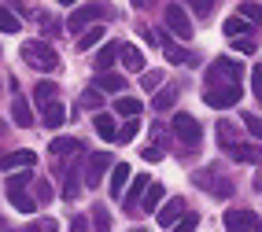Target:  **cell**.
I'll use <instances>...</instances> for the list:
<instances>
[{
    "instance_id": "obj_11",
    "label": "cell",
    "mask_w": 262,
    "mask_h": 232,
    "mask_svg": "<svg viewBox=\"0 0 262 232\" xmlns=\"http://www.w3.org/2000/svg\"><path fill=\"white\" fill-rule=\"evenodd\" d=\"M118 59H122V66H126L129 74L144 70V52H141V48H133V44H118Z\"/></svg>"
},
{
    "instance_id": "obj_34",
    "label": "cell",
    "mask_w": 262,
    "mask_h": 232,
    "mask_svg": "<svg viewBox=\"0 0 262 232\" xmlns=\"http://www.w3.org/2000/svg\"><path fill=\"white\" fill-rule=\"evenodd\" d=\"M222 30H225V33H229V37H240V33H244V30H248V19H244V15H233V19H229V22H225Z\"/></svg>"
},
{
    "instance_id": "obj_32",
    "label": "cell",
    "mask_w": 262,
    "mask_h": 232,
    "mask_svg": "<svg viewBox=\"0 0 262 232\" xmlns=\"http://www.w3.org/2000/svg\"><path fill=\"white\" fill-rule=\"evenodd\" d=\"M236 15H244L248 22L262 26V4H240V11H236Z\"/></svg>"
},
{
    "instance_id": "obj_28",
    "label": "cell",
    "mask_w": 262,
    "mask_h": 232,
    "mask_svg": "<svg viewBox=\"0 0 262 232\" xmlns=\"http://www.w3.org/2000/svg\"><path fill=\"white\" fill-rule=\"evenodd\" d=\"M115 59H118V44H103V48L96 52V70H107Z\"/></svg>"
},
{
    "instance_id": "obj_13",
    "label": "cell",
    "mask_w": 262,
    "mask_h": 232,
    "mask_svg": "<svg viewBox=\"0 0 262 232\" xmlns=\"http://www.w3.org/2000/svg\"><path fill=\"white\" fill-rule=\"evenodd\" d=\"M196 184H200V188H211V195H233V184H229V181H214L211 170H200V173H196Z\"/></svg>"
},
{
    "instance_id": "obj_12",
    "label": "cell",
    "mask_w": 262,
    "mask_h": 232,
    "mask_svg": "<svg viewBox=\"0 0 262 232\" xmlns=\"http://www.w3.org/2000/svg\"><path fill=\"white\" fill-rule=\"evenodd\" d=\"M144 188H148V177H144V173H137V177H133V184H129V192H122V206H126L129 214H133V206H137V203H141Z\"/></svg>"
},
{
    "instance_id": "obj_46",
    "label": "cell",
    "mask_w": 262,
    "mask_h": 232,
    "mask_svg": "<svg viewBox=\"0 0 262 232\" xmlns=\"http://www.w3.org/2000/svg\"><path fill=\"white\" fill-rule=\"evenodd\" d=\"M0 228H4V221H0Z\"/></svg>"
},
{
    "instance_id": "obj_9",
    "label": "cell",
    "mask_w": 262,
    "mask_h": 232,
    "mask_svg": "<svg viewBox=\"0 0 262 232\" xmlns=\"http://www.w3.org/2000/svg\"><path fill=\"white\" fill-rule=\"evenodd\" d=\"M37 107H41V118H45V126H48V129H59L63 122H67L63 103H56V100H45V103H37Z\"/></svg>"
},
{
    "instance_id": "obj_27",
    "label": "cell",
    "mask_w": 262,
    "mask_h": 232,
    "mask_svg": "<svg viewBox=\"0 0 262 232\" xmlns=\"http://www.w3.org/2000/svg\"><path fill=\"white\" fill-rule=\"evenodd\" d=\"M23 22H19V15L8 11V8H0V33H19Z\"/></svg>"
},
{
    "instance_id": "obj_6",
    "label": "cell",
    "mask_w": 262,
    "mask_h": 232,
    "mask_svg": "<svg viewBox=\"0 0 262 232\" xmlns=\"http://www.w3.org/2000/svg\"><path fill=\"white\" fill-rule=\"evenodd\" d=\"M173 133H178V136L185 140V144H192V148L200 144V122L192 118V114H185V111L173 114Z\"/></svg>"
},
{
    "instance_id": "obj_3",
    "label": "cell",
    "mask_w": 262,
    "mask_h": 232,
    "mask_svg": "<svg viewBox=\"0 0 262 232\" xmlns=\"http://www.w3.org/2000/svg\"><path fill=\"white\" fill-rule=\"evenodd\" d=\"M107 15H111V8H103V4H85V8H74V15L67 19V30H71V33H81L85 26L103 22Z\"/></svg>"
},
{
    "instance_id": "obj_38",
    "label": "cell",
    "mask_w": 262,
    "mask_h": 232,
    "mask_svg": "<svg viewBox=\"0 0 262 232\" xmlns=\"http://www.w3.org/2000/svg\"><path fill=\"white\" fill-rule=\"evenodd\" d=\"M196 225H200V218H196V214H181V218L173 221V228H181V232H188V228H196Z\"/></svg>"
},
{
    "instance_id": "obj_21",
    "label": "cell",
    "mask_w": 262,
    "mask_h": 232,
    "mask_svg": "<svg viewBox=\"0 0 262 232\" xmlns=\"http://www.w3.org/2000/svg\"><path fill=\"white\" fill-rule=\"evenodd\" d=\"M93 129H96L103 140H115V129H118V126H115V118H111L107 111H100V114L93 118Z\"/></svg>"
},
{
    "instance_id": "obj_31",
    "label": "cell",
    "mask_w": 262,
    "mask_h": 232,
    "mask_svg": "<svg viewBox=\"0 0 262 232\" xmlns=\"http://www.w3.org/2000/svg\"><path fill=\"white\" fill-rule=\"evenodd\" d=\"M166 59L178 63V66H185V63H192L196 56H192V52H185V48H178V44H170V48H166Z\"/></svg>"
},
{
    "instance_id": "obj_36",
    "label": "cell",
    "mask_w": 262,
    "mask_h": 232,
    "mask_svg": "<svg viewBox=\"0 0 262 232\" xmlns=\"http://www.w3.org/2000/svg\"><path fill=\"white\" fill-rule=\"evenodd\" d=\"M30 181H33V177H30V166L19 173V177H11V181H8V192H19V188H30Z\"/></svg>"
},
{
    "instance_id": "obj_44",
    "label": "cell",
    "mask_w": 262,
    "mask_h": 232,
    "mask_svg": "<svg viewBox=\"0 0 262 232\" xmlns=\"http://www.w3.org/2000/svg\"><path fill=\"white\" fill-rule=\"evenodd\" d=\"M159 0H133V8H155Z\"/></svg>"
},
{
    "instance_id": "obj_29",
    "label": "cell",
    "mask_w": 262,
    "mask_h": 232,
    "mask_svg": "<svg viewBox=\"0 0 262 232\" xmlns=\"http://www.w3.org/2000/svg\"><path fill=\"white\" fill-rule=\"evenodd\" d=\"M56 96H59L56 81H41L37 88H33V100H37V103H45V100H56Z\"/></svg>"
},
{
    "instance_id": "obj_15",
    "label": "cell",
    "mask_w": 262,
    "mask_h": 232,
    "mask_svg": "<svg viewBox=\"0 0 262 232\" xmlns=\"http://www.w3.org/2000/svg\"><path fill=\"white\" fill-rule=\"evenodd\" d=\"M129 163H118L115 158V166H111V195H122L126 192V181H129Z\"/></svg>"
},
{
    "instance_id": "obj_23",
    "label": "cell",
    "mask_w": 262,
    "mask_h": 232,
    "mask_svg": "<svg viewBox=\"0 0 262 232\" xmlns=\"http://www.w3.org/2000/svg\"><path fill=\"white\" fill-rule=\"evenodd\" d=\"M163 195H166L163 184H151V181H148V188H144V195H141V206H144V210H159V199H163Z\"/></svg>"
},
{
    "instance_id": "obj_30",
    "label": "cell",
    "mask_w": 262,
    "mask_h": 232,
    "mask_svg": "<svg viewBox=\"0 0 262 232\" xmlns=\"http://www.w3.org/2000/svg\"><path fill=\"white\" fill-rule=\"evenodd\" d=\"M78 195H81V177H78V173L71 170V173H67V188H63V199H71V203H74Z\"/></svg>"
},
{
    "instance_id": "obj_25",
    "label": "cell",
    "mask_w": 262,
    "mask_h": 232,
    "mask_svg": "<svg viewBox=\"0 0 262 232\" xmlns=\"http://www.w3.org/2000/svg\"><path fill=\"white\" fill-rule=\"evenodd\" d=\"M173 100H178V88H173V85H166V88H159V92H155V100H151V107H155V111H166V107L173 103Z\"/></svg>"
},
{
    "instance_id": "obj_5",
    "label": "cell",
    "mask_w": 262,
    "mask_h": 232,
    "mask_svg": "<svg viewBox=\"0 0 262 232\" xmlns=\"http://www.w3.org/2000/svg\"><path fill=\"white\" fill-rule=\"evenodd\" d=\"M111 166H115V158H111V155H103V151H100V155H93L89 163H85V184H89V188H100L103 173H107Z\"/></svg>"
},
{
    "instance_id": "obj_18",
    "label": "cell",
    "mask_w": 262,
    "mask_h": 232,
    "mask_svg": "<svg viewBox=\"0 0 262 232\" xmlns=\"http://www.w3.org/2000/svg\"><path fill=\"white\" fill-rule=\"evenodd\" d=\"M96 88H100V92H122V88H126V78H122V74H107V70H100Z\"/></svg>"
},
{
    "instance_id": "obj_35",
    "label": "cell",
    "mask_w": 262,
    "mask_h": 232,
    "mask_svg": "<svg viewBox=\"0 0 262 232\" xmlns=\"http://www.w3.org/2000/svg\"><path fill=\"white\" fill-rule=\"evenodd\" d=\"M244 129H248L255 140H262V118L258 114H244Z\"/></svg>"
},
{
    "instance_id": "obj_14",
    "label": "cell",
    "mask_w": 262,
    "mask_h": 232,
    "mask_svg": "<svg viewBox=\"0 0 262 232\" xmlns=\"http://www.w3.org/2000/svg\"><path fill=\"white\" fill-rule=\"evenodd\" d=\"M33 163H37V155H33V151H11V155H4V158H0V170H26V166H33Z\"/></svg>"
},
{
    "instance_id": "obj_2",
    "label": "cell",
    "mask_w": 262,
    "mask_h": 232,
    "mask_svg": "<svg viewBox=\"0 0 262 232\" xmlns=\"http://www.w3.org/2000/svg\"><path fill=\"white\" fill-rule=\"evenodd\" d=\"M207 107H218V111H225V107H233L240 100V81H211V88L203 92Z\"/></svg>"
},
{
    "instance_id": "obj_7",
    "label": "cell",
    "mask_w": 262,
    "mask_h": 232,
    "mask_svg": "<svg viewBox=\"0 0 262 232\" xmlns=\"http://www.w3.org/2000/svg\"><path fill=\"white\" fill-rule=\"evenodd\" d=\"M225 228H229V232H244V228H262V218H255L251 210H229V214H225Z\"/></svg>"
},
{
    "instance_id": "obj_20",
    "label": "cell",
    "mask_w": 262,
    "mask_h": 232,
    "mask_svg": "<svg viewBox=\"0 0 262 232\" xmlns=\"http://www.w3.org/2000/svg\"><path fill=\"white\" fill-rule=\"evenodd\" d=\"M100 41H103V22H96L93 30H81V37H78V44H74V48H78V52H89V48H93V44H100Z\"/></svg>"
},
{
    "instance_id": "obj_17",
    "label": "cell",
    "mask_w": 262,
    "mask_h": 232,
    "mask_svg": "<svg viewBox=\"0 0 262 232\" xmlns=\"http://www.w3.org/2000/svg\"><path fill=\"white\" fill-rule=\"evenodd\" d=\"M11 118H15V126H33V111H30V103L19 96V92H15V103H11Z\"/></svg>"
},
{
    "instance_id": "obj_39",
    "label": "cell",
    "mask_w": 262,
    "mask_h": 232,
    "mask_svg": "<svg viewBox=\"0 0 262 232\" xmlns=\"http://www.w3.org/2000/svg\"><path fill=\"white\" fill-rule=\"evenodd\" d=\"M93 225H96V228H103V232L111 228V218H107V210H103V206H100V210L93 214Z\"/></svg>"
},
{
    "instance_id": "obj_8",
    "label": "cell",
    "mask_w": 262,
    "mask_h": 232,
    "mask_svg": "<svg viewBox=\"0 0 262 232\" xmlns=\"http://www.w3.org/2000/svg\"><path fill=\"white\" fill-rule=\"evenodd\" d=\"M244 66L233 63V59H214L211 63V81H240Z\"/></svg>"
},
{
    "instance_id": "obj_16",
    "label": "cell",
    "mask_w": 262,
    "mask_h": 232,
    "mask_svg": "<svg viewBox=\"0 0 262 232\" xmlns=\"http://www.w3.org/2000/svg\"><path fill=\"white\" fill-rule=\"evenodd\" d=\"M137 133H141V114H129V118L115 129V144H129Z\"/></svg>"
},
{
    "instance_id": "obj_4",
    "label": "cell",
    "mask_w": 262,
    "mask_h": 232,
    "mask_svg": "<svg viewBox=\"0 0 262 232\" xmlns=\"http://www.w3.org/2000/svg\"><path fill=\"white\" fill-rule=\"evenodd\" d=\"M166 26H170V33H178L181 41H192V22H188L181 4H166Z\"/></svg>"
},
{
    "instance_id": "obj_1",
    "label": "cell",
    "mask_w": 262,
    "mask_h": 232,
    "mask_svg": "<svg viewBox=\"0 0 262 232\" xmlns=\"http://www.w3.org/2000/svg\"><path fill=\"white\" fill-rule=\"evenodd\" d=\"M23 59L30 66H37V70H59V56L52 52V44L45 41H26L23 44Z\"/></svg>"
},
{
    "instance_id": "obj_37",
    "label": "cell",
    "mask_w": 262,
    "mask_h": 232,
    "mask_svg": "<svg viewBox=\"0 0 262 232\" xmlns=\"http://www.w3.org/2000/svg\"><path fill=\"white\" fill-rule=\"evenodd\" d=\"M185 4L196 11V15H211L214 11V0H185Z\"/></svg>"
},
{
    "instance_id": "obj_43",
    "label": "cell",
    "mask_w": 262,
    "mask_h": 232,
    "mask_svg": "<svg viewBox=\"0 0 262 232\" xmlns=\"http://www.w3.org/2000/svg\"><path fill=\"white\" fill-rule=\"evenodd\" d=\"M163 158V148H144V163H159Z\"/></svg>"
},
{
    "instance_id": "obj_10",
    "label": "cell",
    "mask_w": 262,
    "mask_h": 232,
    "mask_svg": "<svg viewBox=\"0 0 262 232\" xmlns=\"http://www.w3.org/2000/svg\"><path fill=\"white\" fill-rule=\"evenodd\" d=\"M181 214H185V199H178V195H173V199H170L159 214H155V221H159V228H173V221H178Z\"/></svg>"
},
{
    "instance_id": "obj_42",
    "label": "cell",
    "mask_w": 262,
    "mask_h": 232,
    "mask_svg": "<svg viewBox=\"0 0 262 232\" xmlns=\"http://www.w3.org/2000/svg\"><path fill=\"white\" fill-rule=\"evenodd\" d=\"M141 81H144V88H159V81H163V70H155V74H144Z\"/></svg>"
},
{
    "instance_id": "obj_33",
    "label": "cell",
    "mask_w": 262,
    "mask_h": 232,
    "mask_svg": "<svg viewBox=\"0 0 262 232\" xmlns=\"http://www.w3.org/2000/svg\"><path fill=\"white\" fill-rule=\"evenodd\" d=\"M81 107H85V111H100V107H103V96H100V88H89V92L81 96Z\"/></svg>"
},
{
    "instance_id": "obj_45",
    "label": "cell",
    "mask_w": 262,
    "mask_h": 232,
    "mask_svg": "<svg viewBox=\"0 0 262 232\" xmlns=\"http://www.w3.org/2000/svg\"><path fill=\"white\" fill-rule=\"evenodd\" d=\"M59 4H67V8H71V4H74V0H59Z\"/></svg>"
},
{
    "instance_id": "obj_40",
    "label": "cell",
    "mask_w": 262,
    "mask_h": 232,
    "mask_svg": "<svg viewBox=\"0 0 262 232\" xmlns=\"http://www.w3.org/2000/svg\"><path fill=\"white\" fill-rule=\"evenodd\" d=\"M233 44H236V52H255V48H258V44H255L251 37H244V33H240V37H236Z\"/></svg>"
},
{
    "instance_id": "obj_41",
    "label": "cell",
    "mask_w": 262,
    "mask_h": 232,
    "mask_svg": "<svg viewBox=\"0 0 262 232\" xmlns=\"http://www.w3.org/2000/svg\"><path fill=\"white\" fill-rule=\"evenodd\" d=\"M251 88H255V96L262 100V66H255V70H251Z\"/></svg>"
},
{
    "instance_id": "obj_26",
    "label": "cell",
    "mask_w": 262,
    "mask_h": 232,
    "mask_svg": "<svg viewBox=\"0 0 262 232\" xmlns=\"http://www.w3.org/2000/svg\"><path fill=\"white\" fill-rule=\"evenodd\" d=\"M115 111H118L122 118H129V114H141V111H144V103H141V100H133V96H122V100L115 103Z\"/></svg>"
},
{
    "instance_id": "obj_22",
    "label": "cell",
    "mask_w": 262,
    "mask_h": 232,
    "mask_svg": "<svg viewBox=\"0 0 262 232\" xmlns=\"http://www.w3.org/2000/svg\"><path fill=\"white\" fill-rule=\"evenodd\" d=\"M8 203H11L15 210H23V214H33V210H37V199H30V195H26V188H19V192H8Z\"/></svg>"
},
{
    "instance_id": "obj_24",
    "label": "cell",
    "mask_w": 262,
    "mask_h": 232,
    "mask_svg": "<svg viewBox=\"0 0 262 232\" xmlns=\"http://www.w3.org/2000/svg\"><path fill=\"white\" fill-rule=\"evenodd\" d=\"M48 151L52 155H71V151H81V140H74V136H56L48 144Z\"/></svg>"
},
{
    "instance_id": "obj_19",
    "label": "cell",
    "mask_w": 262,
    "mask_h": 232,
    "mask_svg": "<svg viewBox=\"0 0 262 232\" xmlns=\"http://www.w3.org/2000/svg\"><path fill=\"white\" fill-rule=\"evenodd\" d=\"M229 158H236V163H258L262 158V151H251L248 144H229V148H222Z\"/></svg>"
}]
</instances>
